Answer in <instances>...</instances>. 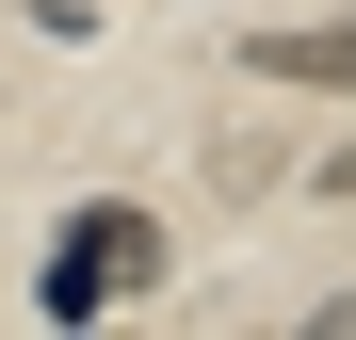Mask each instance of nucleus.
Wrapping results in <instances>:
<instances>
[{"label": "nucleus", "mask_w": 356, "mask_h": 340, "mask_svg": "<svg viewBox=\"0 0 356 340\" xmlns=\"http://www.w3.org/2000/svg\"><path fill=\"white\" fill-rule=\"evenodd\" d=\"M324 195H356V146H340V162H324Z\"/></svg>", "instance_id": "7ed1b4c3"}, {"label": "nucleus", "mask_w": 356, "mask_h": 340, "mask_svg": "<svg viewBox=\"0 0 356 340\" xmlns=\"http://www.w3.org/2000/svg\"><path fill=\"white\" fill-rule=\"evenodd\" d=\"M130 292H162V211L97 195V211L49 227V275H33V308H49V324H97V308H130Z\"/></svg>", "instance_id": "f257e3e1"}, {"label": "nucleus", "mask_w": 356, "mask_h": 340, "mask_svg": "<svg viewBox=\"0 0 356 340\" xmlns=\"http://www.w3.org/2000/svg\"><path fill=\"white\" fill-rule=\"evenodd\" d=\"M243 65H259V81H340V97H356V17H275V33H243Z\"/></svg>", "instance_id": "f03ea898"}]
</instances>
